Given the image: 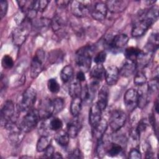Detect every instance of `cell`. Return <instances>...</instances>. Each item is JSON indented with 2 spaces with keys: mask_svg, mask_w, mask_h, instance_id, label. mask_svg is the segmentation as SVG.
<instances>
[{
  "mask_svg": "<svg viewBox=\"0 0 159 159\" xmlns=\"http://www.w3.org/2000/svg\"><path fill=\"white\" fill-rule=\"evenodd\" d=\"M90 1H72L70 2V9L72 14L79 18L86 17L91 9Z\"/></svg>",
  "mask_w": 159,
  "mask_h": 159,
  "instance_id": "9c48e42d",
  "label": "cell"
},
{
  "mask_svg": "<svg viewBox=\"0 0 159 159\" xmlns=\"http://www.w3.org/2000/svg\"><path fill=\"white\" fill-rule=\"evenodd\" d=\"M139 93L135 89L130 88L126 91L124 96V102L127 111L131 112L138 106Z\"/></svg>",
  "mask_w": 159,
  "mask_h": 159,
  "instance_id": "8fae6325",
  "label": "cell"
},
{
  "mask_svg": "<svg viewBox=\"0 0 159 159\" xmlns=\"http://www.w3.org/2000/svg\"><path fill=\"white\" fill-rule=\"evenodd\" d=\"M37 98L36 90L32 88H28L22 94L17 104V110L19 112H27L32 109Z\"/></svg>",
  "mask_w": 159,
  "mask_h": 159,
  "instance_id": "8992f818",
  "label": "cell"
},
{
  "mask_svg": "<svg viewBox=\"0 0 159 159\" xmlns=\"http://www.w3.org/2000/svg\"><path fill=\"white\" fill-rule=\"evenodd\" d=\"M152 24L145 17L144 12L139 14L137 20L135 21L132 28V35L139 37L143 35L149 29Z\"/></svg>",
  "mask_w": 159,
  "mask_h": 159,
  "instance_id": "52a82bcc",
  "label": "cell"
},
{
  "mask_svg": "<svg viewBox=\"0 0 159 159\" xmlns=\"http://www.w3.org/2000/svg\"><path fill=\"white\" fill-rule=\"evenodd\" d=\"M49 1L47 0H39V1H34L33 2V10L35 12H42L43 11L46 7H47Z\"/></svg>",
  "mask_w": 159,
  "mask_h": 159,
  "instance_id": "d6a6232c",
  "label": "cell"
},
{
  "mask_svg": "<svg viewBox=\"0 0 159 159\" xmlns=\"http://www.w3.org/2000/svg\"><path fill=\"white\" fill-rule=\"evenodd\" d=\"M102 111L97 104V103L93 104L91 106L89 111V123L91 127H94L96 125H97L99 122L102 119Z\"/></svg>",
  "mask_w": 159,
  "mask_h": 159,
  "instance_id": "9a60e30c",
  "label": "cell"
},
{
  "mask_svg": "<svg viewBox=\"0 0 159 159\" xmlns=\"http://www.w3.org/2000/svg\"><path fill=\"white\" fill-rule=\"evenodd\" d=\"M147 82V77L145 73L141 71H138L134 78V83L137 86H143Z\"/></svg>",
  "mask_w": 159,
  "mask_h": 159,
  "instance_id": "836d02e7",
  "label": "cell"
},
{
  "mask_svg": "<svg viewBox=\"0 0 159 159\" xmlns=\"http://www.w3.org/2000/svg\"><path fill=\"white\" fill-rule=\"evenodd\" d=\"M1 65L4 69H10L14 66V60L11 56L5 55L2 58Z\"/></svg>",
  "mask_w": 159,
  "mask_h": 159,
  "instance_id": "8d00e7d4",
  "label": "cell"
},
{
  "mask_svg": "<svg viewBox=\"0 0 159 159\" xmlns=\"http://www.w3.org/2000/svg\"><path fill=\"white\" fill-rule=\"evenodd\" d=\"M64 53L60 49L52 50L48 53V61L50 63H58L63 60Z\"/></svg>",
  "mask_w": 159,
  "mask_h": 159,
  "instance_id": "83f0119b",
  "label": "cell"
},
{
  "mask_svg": "<svg viewBox=\"0 0 159 159\" xmlns=\"http://www.w3.org/2000/svg\"><path fill=\"white\" fill-rule=\"evenodd\" d=\"M47 87L48 90L52 93H57L60 89V86L55 78H50L47 82Z\"/></svg>",
  "mask_w": 159,
  "mask_h": 159,
  "instance_id": "e575fe53",
  "label": "cell"
},
{
  "mask_svg": "<svg viewBox=\"0 0 159 159\" xmlns=\"http://www.w3.org/2000/svg\"><path fill=\"white\" fill-rule=\"evenodd\" d=\"M74 70L73 67L70 65H66L64 66L60 72V78L63 83H67L71 81L73 76Z\"/></svg>",
  "mask_w": 159,
  "mask_h": 159,
  "instance_id": "f1b7e54d",
  "label": "cell"
},
{
  "mask_svg": "<svg viewBox=\"0 0 159 159\" xmlns=\"http://www.w3.org/2000/svg\"><path fill=\"white\" fill-rule=\"evenodd\" d=\"M70 136L66 131L60 130L55 135V140L57 143L61 147H66L70 142Z\"/></svg>",
  "mask_w": 159,
  "mask_h": 159,
  "instance_id": "484cf974",
  "label": "cell"
},
{
  "mask_svg": "<svg viewBox=\"0 0 159 159\" xmlns=\"http://www.w3.org/2000/svg\"><path fill=\"white\" fill-rule=\"evenodd\" d=\"M51 141L52 140L49 135H41L37 143V151L38 152H44L46 148L51 145Z\"/></svg>",
  "mask_w": 159,
  "mask_h": 159,
  "instance_id": "4316f807",
  "label": "cell"
},
{
  "mask_svg": "<svg viewBox=\"0 0 159 159\" xmlns=\"http://www.w3.org/2000/svg\"><path fill=\"white\" fill-rule=\"evenodd\" d=\"M106 52L103 50L98 52L94 57V61L96 64H102L106 59Z\"/></svg>",
  "mask_w": 159,
  "mask_h": 159,
  "instance_id": "f35d334b",
  "label": "cell"
},
{
  "mask_svg": "<svg viewBox=\"0 0 159 159\" xmlns=\"http://www.w3.org/2000/svg\"><path fill=\"white\" fill-rule=\"evenodd\" d=\"M141 50H142L137 47H130L125 48L124 50V55H125V58L136 61V59L137 57L139 55V54L140 53Z\"/></svg>",
  "mask_w": 159,
  "mask_h": 159,
  "instance_id": "4dcf8cb0",
  "label": "cell"
},
{
  "mask_svg": "<svg viewBox=\"0 0 159 159\" xmlns=\"http://www.w3.org/2000/svg\"><path fill=\"white\" fill-rule=\"evenodd\" d=\"M40 120V118L37 109H32L22 118L18 126L19 129L24 133H28L34 129L39 122Z\"/></svg>",
  "mask_w": 159,
  "mask_h": 159,
  "instance_id": "5b68a950",
  "label": "cell"
},
{
  "mask_svg": "<svg viewBox=\"0 0 159 159\" xmlns=\"http://www.w3.org/2000/svg\"><path fill=\"white\" fill-rule=\"evenodd\" d=\"M105 68L102 64H96L91 70L90 75L93 80L98 81L102 80L104 78Z\"/></svg>",
  "mask_w": 159,
  "mask_h": 159,
  "instance_id": "603a6c76",
  "label": "cell"
},
{
  "mask_svg": "<svg viewBox=\"0 0 159 159\" xmlns=\"http://www.w3.org/2000/svg\"><path fill=\"white\" fill-rule=\"evenodd\" d=\"M107 10L112 13H119L126 9L129 2L127 1L122 0H113L106 2Z\"/></svg>",
  "mask_w": 159,
  "mask_h": 159,
  "instance_id": "e0dca14e",
  "label": "cell"
},
{
  "mask_svg": "<svg viewBox=\"0 0 159 159\" xmlns=\"http://www.w3.org/2000/svg\"><path fill=\"white\" fill-rule=\"evenodd\" d=\"M148 93L152 94L155 93L158 89V77H154L148 83L147 86Z\"/></svg>",
  "mask_w": 159,
  "mask_h": 159,
  "instance_id": "d590c367",
  "label": "cell"
},
{
  "mask_svg": "<svg viewBox=\"0 0 159 159\" xmlns=\"http://www.w3.org/2000/svg\"><path fill=\"white\" fill-rule=\"evenodd\" d=\"M108 127V122L105 119L102 118L99 123L92 128L93 135L94 138L98 141L101 139L106 133Z\"/></svg>",
  "mask_w": 159,
  "mask_h": 159,
  "instance_id": "ffe728a7",
  "label": "cell"
},
{
  "mask_svg": "<svg viewBox=\"0 0 159 159\" xmlns=\"http://www.w3.org/2000/svg\"><path fill=\"white\" fill-rule=\"evenodd\" d=\"M45 52L42 49H38L30 63V74L32 78H36L42 71L43 68V62L45 60Z\"/></svg>",
  "mask_w": 159,
  "mask_h": 159,
  "instance_id": "ba28073f",
  "label": "cell"
},
{
  "mask_svg": "<svg viewBox=\"0 0 159 159\" xmlns=\"http://www.w3.org/2000/svg\"><path fill=\"white\" fill-rule=\"evenodd\" d=\"M53 107V115L60 112L65 107V101L61 98H55L52 100Z\"/></svg>",
  "mask_w": 159,
  "mask_h": 159,
  "instance_id": "1f68e13d",
  "label": "cell"
},
{
  "mask_svg": "<svg viewBox=\"0 0 159 159\" xmlns=\"http://www.w3.org/2000/svg\"><path fill=\"white\" fill-rule=\"evenodd\" d=\"M79 81H80L81 83L83 81H84L86 80V76L84 75V72H83L81 70H80L79 71L77 72L76 77H75Z\"/></svg>",
  "mask_w": 159,
  "mask_h": 159,
  "instance_id": "ee69618b",
  "label": "cell"
},
{
  "mask_svg": "<svg viewBox=\"0 0 159 159\" xmlns=\"http://www.w3.org/2000/svg\"><path fill=\"white\" fill-rule=\"evenodd\" d=\"M82 102V99L80 96L72 98L70 104V112L73 117H77L80 114Z\"/></svg>",
  "mask_w": 159,
  "mask_h": 159,
  "instance_id": "cb8c5ba5",
  "label": "cell"
},
{
  "mask_svg": "<svg viewBox=\"0 0 159 159\" xmlns=\"http://www.w3.org/2000/svg\"><path fill=\"white\" fill-rule=\"evenodd\" d=\"M37 110L41 120L52 117L53 115L52 100L48 98L42 99L39 102Z\"/></svg>",
  "mask_w": 159,
  "mask_h": 159,
  "instance_id": "7c38bea8",
  "label": "cell"
},
{
  "mask_svg": "<svg viewBox=\"0 0 159 159\" xmlns=\"http://www.w3.org/2000/svg\"><path fill=\"white\" fill-rule=\"evenodd\" d=\"M154 108H155V110L156 111L157 113H158V99H157V100L155 101V103H154Z\"/></svg>",
  "mask_w": 159,
  "mask_h": 159,
  "instance_id": "7dc6e473",
  "label": "cell"
},
{
  "mask_svg": "<svg viewBox=\"0 0 159 159\" xmlns=\"http://www.w3.org/2000/svg\"><path fill=\"white\" fill-rule=\"evenodd\" d=\"M63 158V157L61 155V153L58 152H55L52 157V158Z\"/></svg>",
  "mask_w": 159,
  "mask_h": 159,
  "instance_id": "bcb514c9",
  "label": "cell"
},
{
  "mask_svg": "<svg viewBox=\"0 0 159 159\" xmlns=\"http://www.w3.org/2000/svg\"><path fill=\"white\" fill-rule=\"evenodd\" d=\"M119 70L114 65H111L105 70L104 78L106 83L109 86L115 85L119 78Z\"/></svg>",
  "mask_w": 159,
  "mask_h": 159,
  "instance_id": "5bb4252c",
  "label": "cell"
},
{
  "mask_svg": "<svg viewBox=\"0 0 159 159\" xmlns=\"http://www.w3.org/2000/svg\"><path fill=\"white\" fill-rule=\"evenodd\" d=\"M68 157L70 158H83V155L79 148H75L68 155Z\"/></svg>",
  "mask_w": 159,
  "mask_h": 159,
  "instance_id": "b9f144b4",
  "label": "cell"
},
{
  "mask_svg": "<svg viewBox=\"0 0 159 159\" xmlns=\"http://www.w3.org/2000/svg\"><path fill=\"white\" fill-rule=\"evenodd\" d=\"M109 89L106 86H102L99 91L98 96L97 104L99 106L102 111L106 109L108 104Z\"/></svg>",
  "mask_w": 159,
  "mask_h": 159,
  "instance_id": "44dd1931",
  "label": "cell"
},
{
  "mask_svg": "<svg viewBox=\"0 0 159 159\" xmlns=\"http://www.w3.org/2000/svg\"><path fill=\"white\" fill-rule=\"evenodd\" d=\"M107 11L106 3L103 2H98L94 5H91L89 13L94 19L98 21H102L106 17Z\"/></svg>",
  "mask_w": 159,
  "mask_h": 159,
  "instance_id": "4fadbf2b",
  "label": "cell"
},
{
  "mask_svg": "<svg viewBox=\"0 0 159 159\" xmlns=\"http://www.w3.org/2000/svg\"><path fill=\"white\" fill-rule=\"evenodd\" d=\"M73 117L74 118L67 124L66 126V131L70 138H75L79 134L82 126L81 121L79 119L78 116Z\"/></svg>",
  "mask_w": 159,
  "mask_h": 159,
  "instance_id": "2e32d148",
  "label": "cell"
},
{
  "mask_svg": "<svg viewBox=\"0 0 159 159\" xmlns=\"http://www.w3.org/2000/svg\"><path fill=\"white\" fill-rule=\"evenodd\" d=\"M51 25V20L45 17H42L37 19L34 23H32V27H35L38 30H42L43 29H47Z\"/></svg>",
  "mask_w": 159,
  "mask_h": 159,
  "instance_id": "f546056e",
  "label": "cell"
},
{
  "mask_svg": "<svg viewBox=\"0 0 159 159\" xmlns=\"http://www.w3.org/2000/svg\"><path fill=\"white\" fill-rule=\"evenodd\" d=\"M43 157L45 158H52L53 153H55V150H54V147L50 145V146H48L46 150L43 152Z\"/></svg>",
  "mask_w": 159,
  "mask_h": 159,
  "instance_id": "7bdbcfd3",
  "label": "cell"
},
{
  "mask_svg": "<svg viewBox=\"0 0 159 159\" xmlns=\"http://www.w3.org/2000/svg\"><path fill=\"white\" fill-rule=\"evenodd\" d=\"M82 90V86L81 82L79 81L76 78L70 81L68 87V93L70 96L73 98L80 97Z\"/></svg>",
  "mask_w": 159,
  "mask_h": 159,
  "instance_id": "7402d4cb",
  "label": "cell"
},
{
  "mask_svg": "<svg viewBox=\"0 0 159 159\" xmlns=\"http://www.w3.org/2000/svg\"><path fill=\"white\" fill-rule=\"evenodd\" d=\"M137 67V66L135 61L125 58L120 70H119L120 75L124 77H129L133 75Z\"/></svg>",
  "mask_w": 159,
  "mask_h": 159,
  "instance_id": "d6986e66",
  "label": "cell"
},
{
  "mask_svg": "<svg viewBox=\"0 0 159 159\" xmlns=\"http://www.w3.org/2000/svg\"><path fill=\"white\" fill-rule=\"evenodd\" d=\"M129 42V37L125 34H118L107 36L104 42V45L109 51L116 53L124 50Z\"/></svg>",
  "mask_w": 159,
  "mask_h": 159,
  "instance_id": "7a4b0ae2",
  "label": "cell"
},
{
  "mask_svg": "<svg viewBox=\"0 0 159 159\" xmlns=\"http://www.w3.org/2000/svg\"><path fill=\"white\" fill-rule=\"evenodd\" d=\"M128 157L131 159H140L142 158V154L139 149L134 148L130 150Z\"/></svg>",
  "mask_w": 159,
  "mask_h": 159,
  "instance_id": "60d3db41",
  "label": "cell"
},
{
  "mask_svg": "<svg viewBox=\"0 0 159 159\" xmlns=\"http://www.w3.org/2000/svg\"><path fill=\"white\" fill-rule=\"evenodd\" d=\"M52 30L58 35H63L65 33L66 23L63 18L59 16H55L51 20L50 25Z\"/></svg>",
  "mask_w": 159,
  "mask_h": 159,
  "instance_id": "ac0fdd59",
  "label": "cell"
},
{
  "mask_svg": "<svg viewBox=\"0 0 159 159\" xmlns=\"http://www.w3.org/2000/svg\"><path fill=\"white\" fill-rule=\"evenodd\" d=\"M124 148L122 144L119 142H111L110 146L107 151L106 155L110 157H114L118 156L123 153Z\"/></svg>",
  "mask_w": 159,
  "mask_h": 159,
  "instance_id": "d4e9b609",
  "label": "cell"
},
{
  "mask_svg": "<svg viewBox=\"0 0 159 159\" xmlns=\"http://www.w3.org/2000/svg\"><path fill=\"white\" fill-rule=\"evenodd\" d=\"M15 106L11 100L6 101L1 109V124L6 129L16 124Z\"/></svg>",
  "mask_w": 159,
  "mask_h": 159,
  "instance_id": "277c9868",
  "label": "cell"
},
{
  "mask_svg": "<svg viewBox=\"0 0 159 159\" xmlns=\"http://www.w3.org/2000/svg\"><path fill=\"white\" fill-rule=\"evenodd\" d=\"M8 9V3L7 1L1 0L0 1V17L2 19L7 14Z\"/></svg>",
  "mask_w": 159,
  "mask_h": 159,
  "instance_id": "ab89813d",
  "label": "cell"
},
{
  "mask_svg": "<svg viewBox=\"0 0 159 159\" xmlns=\"http://www.w3.org/2000/svg\"><path fill=\"white\" fill-rule=\"evenodd\" d=\"M147 120L146 119H142L138 125L137 126L135 130V135L137 136V137H139V135H140V134L142 132H143L147 128Z\"/></svg>",
  "mask_w": 159,
  "mask_h": 159,
  "instance_id": "74e56055",
  "label": "cell"
},
{
  "mask_svg": "<svg viewBox=\"0 0 159 159\" xmlns=\"http://www.w3.org/2000/svg\"><path fill=\"white\" fill-rule=\"evenodd\" d=\"M94 51V47L88 45L79 48L75 53V62L80 70L84 73L90 69Z\"/></svg>",
  "mask_w": 159,
  "mask_h": 159,
  "instance_id": "6da1fadb",
  "label": "cell"
},
{
  "mask_svg": "<svg viewBox=\"0 0 159 159\" xmlns=\"http://www.w3.org/2000/svg\"><path fill=\"white\" fill-rule=\"evenodd\" d=\"M71 1H56L57 4L61 8H65L69 4H70Z\"/></svg>",
  "mask_w": 159,
  "mask_h": 159,
  "instance_id": "f6af8a7d",
  "label": "cell"
},
{
  "mask_svg": "<svg viewBox=\"0 0 159 159\" xmlns=\"http://www.w3.org/2000/svg\"><path fill=\"white\" fill-rule=\"evenodd\" d=\"M32 28L31 20L25 17L20 22V24L12 31V40L14 44L17 46L23 44L27 39Z\"/></svg>",
  "mask_w": 159,
  "mask_h": 159,
  "instance_id": "3957f363",
  "label": "cell"
},
{
  "mask_svg": "<svg viewBox=\"0 0 159 159\" xmlns=\"http://www.w3.org/2000/svg\"><path fill=\"white\" fill-rule=\"evenodd\" d=\"M127 119L125 113L121 109L113 111L109 117V126L111 129L116 132L119 131L125 124Z\"/></svg>",
  "mask_w": 159,
  "mask_h": 159,
  "instance_id": "30bf717a",
  "label": "cell"
}]
</instances>
